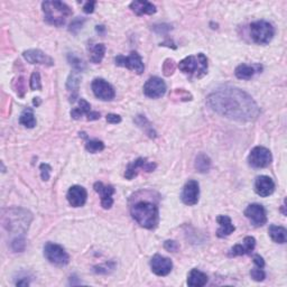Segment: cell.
Wrapping results in <instances>:
<instances>
[{
	"label": "cell",
	"instance_id": "6da1fadb",
	"mask_svg": "<svg viewBox=\"0 0 287 287\" xmlns=\"http://www.w3.org/2000/svg\"><path fill=\"white\" fill-rule=\"evenodd\" d=\"M206 105L220 116L239 122L254 121L260 113L251 95L236 87H222L213 91L206 98Z\"/></svg>",
	"mask_w": 287,
	"mask_h": 287
},
{
	"label": "cell",
	"instance_id": "7a4b0ae2",
	"mask_svg": "<svg viewBox=\"0 0 287 287\" xmlns=\"http://www.w3.org/2000/svg\"><path fill=\"white\" fill-rule=\"evenodd\" d=\"M33 220L32 213L22 208H10L2 210L1 222L3 228L15 237H25L29 224Z\"/></svg>",
	"mask_w": 287,
	"mask_h": 287
},
{
	"label": "cell",
	"instance_id": "3957f363",
	"mask_svg": "<svg viewBox=\"0 0 287 287\" xmlns=\"http://www.w3.org/2000/svg\"><path fill=\"white\" fill-rule=\"evenodd\" d=\"M132 216L137 223L146 229L157 227L159 220L158 206L149 201H139L130 209Z\"/></svg>",
	"mask_w": 287,
	"mask_h": 287
},
{
	"label": "cell",
	"instance_id": "277c9868",
	"mask_svg": "<svg viewBox=\"0 0 287 287\" xmlns=\"http://www.w3.org/2000/svg\"><path fill=\"white\" fill-rule=\"evenodd\" d=\"M42 8L45 14V22L49 25L61 27L65 24L66 18L72 15V9L62 1H44Z\"/></svg>",
	"mask_w": 287,
	"mask_h": 287
},
{
	"label": "cell",
	"instance_id": "5b68a950",
	"mask_svg": "<svg viewBox=\"0 0 287 287\" xmlns=\"http://www.w3.org/2000/svg\"><path fill=\"white\" fill-rule=\"evenodd\" d=\"M178 68L183 73L195 79H201L208 73V59L203 53L185 57L178 63Z\"/></svg>",
	"mask_w": 287,
	"mask_h": 287
},
{
	"label": "cell",
	"instance_id": "8992f818",
	"mask_svg": "<svg viewBox=\"0 0 287 287\" xmlns=\"http://www.w3.org/2000/svg\"><path fill=\"white\" fill-rule=\"evenodd\" d=\"M251 40L258 45H266L273 40L275 29L270 22L266 21H257L250 24Z\"/></svg>",
	"mask_w": 287,
	"mask_h": 287
},
{
	"label": "cell",
	"instance_id": "52a82bcc",
	"mask_svg": "<svg viewBox=\"0 0 287 287\" xmlns=\"http://www.w3.org/2000/svg\"><path fill=\"white\" fill-rule=\"evenodd\" d=\"M44 256L49 263L55 266H66L70 263V256L60 244L47 243L44 247Z\"/></svg>",
	"mask_w": 287,
	"mask_h": 287
},
{
	"label": "cell",
	"instance_id": "ba28073f",
	"mask_svg": "<svg viewBox=\"0 0 287 287\" xmlns=\"http://www.w3.org/2000/svg\"><path fill=\"white\" fill-rule=\"evenodd\" d=\"M114 63L118 66L127 67L128 70H132L137 74H141L145 70L143 60L137 52H132L129 56L118 55L114 57Z\"/></svg>",
	"mask_w": 287,
	"mask_h": 287
},
{
	"label": "cell",
	"instance_id": "9c48e42d",
	"mask_svg": "<svg viewBox=\"0 0 287 287\" xmlns=\"http://www.w3.org/2000/svg\"><path fill=\"white\" fill-rule=\"evenodd\" d=\"M271 159H273V157H271V153L269 152V149L262 146L252 148L249 156H248L249 165L255 168H265L269 166Z\"/></svg>",
	"mask_w": 287,
	"mask_h": 287
},
{
	"label": "cell",
	"instance_id": "30bf717a",
	"mask_svg": "<svg viewBox=\"0 0 287 287\" xmlns=\"http://www.w3.org/2000/svg\"><path fill=\"white\" fill-rule=\"evenodd\" d=\"M166 92V83L158 76L149 78L144 84V93L151 99H158Z\"/></svg>",
	"mask_w": 287,
	"mask_h": 287
},
{
	"label": "cell",
	"instance_id": "8fae6325",
	"mask_svg": "<svg viewBox=\"0 0 287 287\" xmlns=\"http://www.w3.org/2000/svg\"><path fill=\"white\" fill-rule=\"evenodd\" d=\"M91 88H92L95 97L102 101H111L116 95L111 84L103 79H94L92 84H91Z\"/></svg>",
	"mask_w": 287,
	"mask_h": 287
},
{
	"label": "cell",
	"instance_id": "7c38bea8",
	"mask_svg": "<svg viewBox=\"0 0 287 287\" xmlns=\"http://www.w3.org/2000/svg\"><path fill=\"white\" fill-rule=\"evenodd\" d=\"M244 216L250 220V222L254 224L255 227H262V225L267 222L265 208L257 203L248 205L247 209L244 210Z\"/></svg>",
	"mask_w": 287,
	"mask_h": 287
},
{
	"label": "cell",
	"instance_id": "4fadbf2b",
	"mask_svg": "<svg viewBox=\"0 0 287 287\" xmlns=\"http://www.w3.org/2000/svg\"><path fill=\"white\" fill-rule=\"evenodd\" d=\"M199 197H200L199 183L194 179H191L183 187L181 194L182 202L186 205H195L199 202Z\"/></svg>",
	"mask_w": 287,
	"mask_h": 287
},
{
	"label": "cell",
	"instance_id": "5bb4252c",
	"mask_svg": "<svg viewBox=\"0 0 287 287\" xmlns=\"http://www.w3.org/2000/svg\"><path fill=\"white\" fill-rule=\"evenodd\" d=\"M151 268L157 276H166L173 268V263L170 258L160 255H155L151 260Z\"/></svg>",
	"mask_w": 287,
	"mask_h": 287
},
{
	"label": "cell",
	"instance_id": "9a60e30c",
	"mask_svg": "<svg viewBox=\"0 0 287 287\" xmlns=\"http://www.w3.org/2000/svg\"><path fill=\"white\" fill-rule=\"evenodd\" d=\"M156 168L155 163H148L146 158L139 157L136 160H133L132 163H130L127 166V170H126L125 177L127 179H132L136 177L137 174H138V170H143L146 172H153Z\"/></svg>",
	"mask_w": 287,
	"mask_h": 287
},
{
	"label": "cell",
	"instance_id": "2e32d148",
	"mask_svg": "<svg viewBox=\"0 0 287 287\" xmlns=\"http://www.w3.org/2000/svg\"><path fill=\"white\" fill-rule=\"evenodd\" d=\"M66 198L71 206H73V208H81L87 202V190L83 186L73 185L68 189Z\"/></svg>",
	"mask_w": 287,
	"mask_h": 287
},
{
	"label": "cell",
	"instance_id": "e0dca14e",
	"mask_svg": "<svg viewBox=\"0 0 287 287\" xmlns=\"http://www.w3.org/2000/svg\"><path fill=\"white\" fill-rule=\"evenodd\" d=\"M24 59L30 64H42L46 65V66H52L54 65V61L51 56L45 54L41 49H28L22 53Z\"/></svg>",
	"mask_w": 287,
	"mask_h": 287
},
{
	"label": "cell",
	"instance_id": "ac0fdd59",
	"mask_svg": "<svg viewBox=\"0 0 287 287\" xmlns=\"http://www.w3.org/2000/svg\"><path fill=\"white\" fill-rule=\"evenodd\" d=\"M83 114H86L89 121L100 119V113L97 111H91L90 103L87 100H84V99H80L79 108H74L73 110H72L71 117L73 118V119L78 120L83 116Z\"/></svg>",
	"mask_w": 287,
	"mask_h": 287
},
{
	"label": "cell",
	"instance_id": "d6986e66",
	"mask_svg": "<svg viewBox=\"0 0 287 287\" xmlns=\"http://www.w3.org/2000/svg\"><path fill=\"white\" fill-rule=\"evenodd\" d=\"M94 191L100 194L101 197V205L103 209L108 210L113 204L112 195L114 194V187L112 185H105L101 182L94 183Z\"/></svg>",
	"mask_w": 287,
	"mask_h": 287
},
{
	"label": "cell",
	"instance_id": "ffe728a7",
	"mask_svg": "<svg viewBox=\"0 0 287 287\" xmlns=\"http://www.w3.org/2000/svg\"><path fill=\"white\" fill-rule=\"evenodd\" d=\"M255 191L256 193L263 198H267L274 193L275 183L269 176L262 175L256 178L255 182Z\"/></svg>",
	"mask_w": 287,
	"mask_h": 287
},
{
	"label": "cell",
	"instance_id": "44dd1931",
	"mask_svg": "<svg viewBox=\"0 0 287 287\" xmlns=\"http://www.w3.org/2000/svg\"><path fill=\"white\" fill-rule=\"evenodd\" d=\"M256 246V240L254 237H246L243 239V244H236L233 246L230 252H229V256L231 257H236V256H243V255H249L255 249Z\"/></svg>",
	"mask_w": 287,
	"mask_h": 287
},
{
	"label": "cell",
	"instance_id": "7402d4cb",
	"mask_svg": "<svg viewBox=\"0 0 287 287\" xmlns=\"http://www.w3.org/2000/svg\"><path fill=\"white\" fill-rule=\"evenodd\" d=\"M262 66L258 64L255 65H247V64H240L236 67L235 74L240 80H250L256 73L262 71Z\"/></svg>",
	"mask_w": 287,
	"mask_h": 287
},
{
	"label": "cell",
	"instance_id": "603a6c76",
	"mask_svg": "<svg viewBox=\"0 0 287 287\" xmlns=\"http://www.w3.org/2000/svg\"><path fill=\"white\" fill-rule=\"evenodd\" d=\"M217 221L220 225L217 231V236L219 238H224V237L230 236L236 230L235 225L232 224V221L228 216H219L217 218Z\"/></svg>",
	"mask_w": 287,
	"mask_h": 287
},
{
	"label": "cell",
	"instance_id": "cb8c5ba5",
	"mask_svg": "<svg viewBox=\"0 0 287 287\" xmlns=\"http://www.w3.org/2000/svg\"><path fill=\"white\" fill-rule=\"evenodd\" d=\"M130 9L135 13L137 16H143V15H153L156 13V7L149 1H132L130 3Z\"/></svg>",
	"mask_w": 287,
	"mask_h": 287
},
{
	"label": "cell",
	"instance_id": "d4e9b609",
	"mask_svg": "<svg viewBox=\"0 0 287 287\" xmlns=\"http://www.w3.org/2000/svg\"><path fill=\"white\" fill-rule=\"evenodd\" d=\"M208 283V276L198 269H192L187 276V284L191 287H202Z\"/></svg>",
	"mask_w": 287,
	"mask_h": 287
},
{
	"label": "cell",
	"instance_id": "484cf974",
	"mask_svg": "<svg viewBox=\"0 0 287 287\" xmlns=\"http://www.w3.org/2000/svg\"><path fill=\"white\" fill-rule=\"evenodd\" d=\"M81 72L78 71H73L72 73L68 76L67 81H66V88L70 92H73V94L71 95V101L74 102L76 94H78V90H79V86L80 82H81V75H80Z\"/></svg>",
	"mask_w": 287,
	"mask_h": 287
},
{
	"label": "cell",
	"instance_id": "4316f807",
	"mask_svg": "<svg viewBox=\"0 0 287 287\" xmlns=\"http://www.w3.org/2000/svg\"><path fill=\"white\" fill-rule=\"evenodd\" d=\"M106 54V46L103 44H90L89 45V56L90 61L94 64L101 63Z\"/></svg>",
	"mask_w": 287,
	"mask_h": 287
},
{
	"label": "cell",
	"instance_id": "83f0119b",
	"mask_svg": "<svg viewBox=\"0 0 287 287\" xmlns=\"http://www.w3.org/2000/svg\"><path fill=\"white\" fill-rule=\"evenodd\" d=\"M269 236L273 241L277 243H285L287 238V231L285 228L279 227V225H270L269 227Z\"/></svg>",
	"mask_w": 287,
	"mask_h": 287
},
{
	"label": "cell",
	"instance_id": "f1b7e54d",
	"mask_svg": "<svg viewBox=\"0 0 287 287\" xmlns=\"http://www.w3.org/2000/svg\"><path fill=\"white\" fill-rule=\"evenodd\" d=\"M195 168H197V171L200 172V173H206V172H209L210 168H211V159H210L208 155L201 153V154H199L197 156V158H195Z\"/></svg>",
	"mask_w": 287,
	"mask_h": 287
},
{
	"label": "cell",
	"instance_id": "f546056e",
	"mask_svg": "<svg viewBox=\"0 0 287 287\" xmlns=\"http://www.w3.org/2000/svg\"><path fill=\"white\" fill-rule=\"evenodd\" d=\"M19 122L27 128H34L36 126V119L32 109H26L19 118Z\"/></svg>",
	"mask_w": 287,
	"mask_h": 287
},
{
	"label": "cell",
	"instance_id": "4dcf8cb0",
	"mask_svg": "<svg viewBox=\"0 0 287 287\" xmlns=\"http://www.w3.org/2000/svg\"><path fill=\"white\" fill-rule=\"evenodd\" d=\"M135 121H136V124L141 128H143L145 126V132L148 133L149 137H152V138L153 137H156V132H154V129H153V127L148 122V120L146 119V118H145V116H137Z\"/></svg>",
	"mask_w": 287,
	"mask_h": 287
},
{
	"label": "cell",
	"instance_id": "1f68e13d",
	"mask_svg": "<svg viewBox=\"0 0 287 287\" xmlns=\"http://www.w3.org/2000/svg\"><path fill=\"white\" fill-rule=\"evenodd\" d=\"M86 149L91 154H95L105 149V144L101 140H89L86 144Z\"/></svg>",
	"mask_w": 287,
	"mask_h": 287
},
{
	"label": "cell",
	"instance_id": "d6a6232c",
	"mask_svg": "<svg viewBox=\"0 0 287 287\" xmlns=\"http://www.w3.org/2000/svg\"><path fill=\"white\" fill-rule=\"evenodd\" d=\"M67 60H68V62H70L71 66L74 68V71L82 72L84 68H86V65H84V63L82 62V60H80L78 56H75L73 54H68Z\"/></svg>",
	"mask_w": 287,
	"mask_h": 287
},
{
	"label": "cell",
	"instance_id": "836d02e7",
	"mask_svg": "<svg viewBox=\"0 0 287 287\" xmlns=\"http://www.w3.org/2000/svg\"><path fill=\"white\" fill-rule=\"evenodd\" d=\"M11 249L14 251H24L26 247V240L25 237H15V238L11 240Z\"/></svg>",
	"mask_w": 287,
	"mask_h": 287
},
{
	"label": "cell",
	"instance_id": "e575fe53",
	"mask_svg": "<svg viewBox=\"0 0 287 287\" xmlns=\"http://www.w3.org/2000/svg\"><path fill=\"white\" fill-rule=\"evenodd\" d=\"M30 89L34 90V91L42 90L41 74L38 71H34L32 76H30Z\"/></svg>",
	"mask_w": 287,
	"mask_h": 287
},
{
	"label": "cell",
	"instance_id": "d590c367",
	"mask_svg": "<svg viewBox=\"0 0 287 287\" xmlns=\"http://www.w3.org/2000/svg\"><path fill=\"white\" fill-rule=\"evenodd\" d=\"M86 22V18H75L73 22L70 24V27H68V32L72 34H78L80 29L83 27V24Z\"/></svg>",
	"mask_w": 287,
	"mask_h": 287
},
{
	"label": "cell",
	"instance_id": "8d00e7d4",
	"mask_svg": "<svg viewBox=\"0 0 287 287\" xmlns=\"http://www.w3.org/2000/svg\"><path fill=\"white\" fill-rule=\"evenodd\" d=\"M174 71H175V62L173 60L167 59L163 65L164 74H165L166 76H170L171 74H173Z\"/></svg>",
	"mask_w": 287,
	"mask_h": 287
},
{
	"label": "cell",
	"instance_id": "74e56055",
	"mask_svg": "<svg viewBox=\"0 0 287 287\" xmlns=\"http://www.w3.org/2000/svg\"><path fill=\"white\" fill-rule=\"evenodd\" d=\"M250 276L256 282H263L264 279L266 278V274H265V271L263 270V268H258L257 267V268L251 269Z\"/></svg>",
	"mask_w": 287,
	"mask_h": 287
},
{
	"label": "cell",
	"instance_id": "f35d334b",
	"mask_svg": "<svg viewBox=\"0 0 287 287\" xmlns=\"http://www.w3.org/2000/svg\"><path fill=\"white\" fill-rule=\"evenodd\" d=\"M40 171H41V176L43 181H48L49 177H51V172H52V167L48 165V164H41L40 166Z\"/></svg>",
	"mask_w": 287,
	"mask_h": 287
},
{
	"label": "cell",
	"instance_id": "ab89813d",
	"mask_svg": "<svg viewBox=\"0 0 287 287\" xmlns=\"http://www.w3.org/2000/svg\"><path fill=\"white\" fill-rule=\"evenodd\" d=\"M164 248H165V249L168 251L175 252L176 250L178 249V244L173 240H167V241H165V243H164Z\"/></svg>",
	"mask_w": 287,
	"mask_h": 287
},
{
	"label": "cell",
	"instance_id": "60d3db41",
	"mask_svg": "<svg viewBox=\"0 0 287 287\" xmlns=\"http://www.w3.org/2000/svg\"><path fill=\"white\" fill-rule=\"evenodd\" d=\"M153 29H154L157 34H166L168 30L172 29V27L170 25L163 24V25H155L154 27H153Z\"/></svg>",
	"mask_w": 287,
	"mask_h": 287
},
{
	"label": "cell",
	"instance_id": "b9f144b4",
	"mask_svg": "<svg viewBox=\"0 0 287 287\" xmlns=\"http://www.w3.org/2000/svg\"><path fill=\"white\" fill-rule=\"evenodd\" d=\"M107 121L109 122V124H119L121 122V117L118 116V114H114V113H109L107 114Z\"/></svg>",
	"mask_w": 287,
	"mask_h": 287
},
{
	"label": "cell",
	"instance_id": "7bdbcfd3",
	"mask_svg": "<svg viewBox=\"0 0 287 287\" xmlns=\"http://www.w3.org/2000/svg\"><path fill=\"white\" fill-rule=\"evenodd\" d=\"M174 95H178V98H182L184 99V100H191V94L189 92H186V91H184L183 89H176L175 92H174Z\"/></svg>",
	"mask_w": 287,
	"mask_h": 287
},
{
	"label": "cell",
	"instance_id": "ee69618b",
	"mask_svg": "<svg viewBox=\"0 0 287 287\" xmlns=\"http://www.w3.org/2000/svg\"><path fill=\"white\" fill-rule=\"evenodd\" d=\"M94 6H95V1H88L83 7V11L86 14H92L94 11Z\"/></svg>",
	"mask_w": 287,
	"mask_h": 287
},
{
	"label": "cell",
	"instance_id": "f6af8a7d",
	"mask_svg": "<svg viewBox=\"0 0 287 287\" xmlns=\"http://www.w3.org/2000/svg\"><path fill=\"white\" fill-rule=\"evenodd\" d=\"M254 263L255 265L258 267V268H264V266H265V262H264V258L262 256L259 255H255L254 256Z\"/></svg>",
	"mask_w": 287,
	"mask_h": 287
},
{
	"label": "cell",
	"instance_id": "bcb514c9",
	"mask_svg": "<svg viewBox=\"0 0 287 287\" xmlns=\"http://www.w3.org/2000/svg\"><path fill=\"white\" fill-rule=\"evenodd\" d=\"M17 83H18V86H17V88H16L17 93L19 94V91H22V97H24V93H25V82H24V79H22V78H19V79H18V81H17Z\"/></svg>",
	"mask_w": 287,
	"mask_h": 287
},
{
	"label": "cell",
	"instance_id": "7dc6e473",
	"mask_svg": "<svg viewBox=\"0 0 287 287\" xmlns=\"http://www.w3.org/2000/svg\"><path fill=\"white\" fill-rule=\"evenodd\" d=\"M29 283L27 282V279H22V281H18L16 283V286H28Z\"/></svg>",
	"mask_w": 287,
	"mask_h": 287
},
{
	"label": "cell",
	"instance_id": "c3c4849f",
	"mask_svg": "<svg viewBox=\"0 0 287 287\" xmlns=\"http://www.w3.org/2000/svg\"><path fill=\"white\" fill-rule=\"evenodd\" d=\"M34 105H35V106L40 105V98H35V99H34Z\"/></svg>",
	"mask_w": 287,
	"mask_h": 287
}]
</instances>
